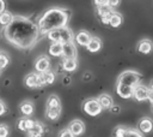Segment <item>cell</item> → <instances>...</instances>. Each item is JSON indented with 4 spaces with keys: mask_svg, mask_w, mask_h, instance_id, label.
<instances>
[{
    "mask_svg": "<svg viewBox=\"0 0 153 137\" xmlns=\"http://www.w3.org/2000/svg\"><path fill=\"white\" fill-rule=\"evenodd\" d=\"M152 109H153V103H152Z\"/></svg>",
    "mask_w": 153,
    "mask_h": 137,
    "instance_id": "7bdbcfd3",
    "label": "cell"
},
{
    "mask_svg": "<svg viewBox=\"0 0 153 137\" xmlns=\"http://www.w3.org/2000/svg\"><path fill=\"white\" fill-rule=\"evenodd\" d=\"M14 19V16L11 13V12H7V11H4L1 14H0V24L5 28L7 25H10Z\"/></svg>",
    "mask_w": 153,
    "mask_h": 137,
    "instance_id": "cb8c5ba5",
    "label": "cell"
},
{
    "mask_svg": "<svg viewBox=\"0 0 153 137\" xmlns=\"http://www.w3.org/2000/svg\"><path fill=\"white\" fill-rule=\"evenodd\" d=\"M71 82H72V79H71L69 76H65V77L62 78V83H63V85H69Z\"/></svg>",
    "mask_w": 153,
    "mask_h": 137,
    "instance_id": "d590c367",
    "label": "cell"
},
{
    "mask_svg": "<svg viewBox=\"0 0 153 137\" xmlns=\"http://www.w3.org/2000/svg\"><path fill=\"white\" fill-rule=\"evenodd\" d=\"M24 83L27 88H38V87H43V83L41 81L39 73L36 72H31L29 75L25 76L24 78Z\"/></svg>",
    "mask_w": 153,
    "mask_h": 137,
    "instance_id": "8992f818",
    "label": "cell"
},
{
    "mask_svg": "<svg viewBox=\"0 0 153 137\" xmlns=\"http://www.w3.org/2000/svg\"><path fill=\"white\" fill-rule=\"evenodd\" d=\"M0 71H1V70H0Z\"/></svg>",
    "mask_w": 153,
    "mask_h": 137,
    "instance_id": "f6af8a7d",
    "label": "cell"
},
{
    "mask_svg": "<svg viewBox=\"0 0 153 137\" xmlns=\"http://www.w3.org/2000/svg\"><path fill=\"white\" fill-rule=\"evenodd\" d=\"M122 22H123L122 14H121V13H118V12H114V11H112L111 17H110L109 25H110L111 28H118V26H121Z\"/></svg>",
    "mask_w": 153,
    "mask_h": 137,
    "instance_id": "44dd1931",
    "label": "cell"
},
{
    "mask_svg": "<svg viewBox=\"0 0 153 137\" xmlns=\"http://www.w3.org/2000/svg\"><path fill=\"white\" fill-rule=\"evenodd\" d=\"M120 4H121V0H108V4H106V5L112 10V8L117 7Z\"/></svg>",
    "mask_w": 153,
    "mask_h": 137,
    "instance_id": "836d02e7",
    "label": "cell"
},
{
    "mask_svg": "<svg viewBox=\"0 0 153 137\" xmlns=\"http://www.w3.org/2000/svg\"><path fill=\"white\" fill-rule=\"evenodd\" d=\"M133 90H134V88H130V87H127V85H122V84H116V93L122 99L133 97Z\"/></svg>",
    "mask_w": 153,
    "mask_h": 137,
    "instance_id": "4fadbf2b",
    "label": "cell"
},
{
    "mask_svg": "<svg viewBox=\"0 0 153 137\" xmlns=\"http://www.w3.org/2000/svg\"><path fill=\"white\" fill-rule=\"evenodd\" d=\"M62 56L63 58H75L76 56V47H75L74 41L62 44Z\"/></svg>",
    "mask_w": 153,
    "mask_h": 137,
    "instance_id": "8fae6325",
    "label": "cell"
},
{
    "mask_svg": "<svg viewBox=\"0 0 153 137\" xmlns=\"http://www.w3.org/2000/svg\"><path fill=\"white\" fill-rule=\"evenodd\" d=\"M82 111L88 114L90 117H96L98 114H100V112L103 111L100 103L98 102L97 99H88L84 102L82 105Z\"/></svg>",
    "mask_w": 153,
    "mask_h": 137,
    "instance_id": "5b68a950",
    "label": "cell"
},
{
    "mask_svg": "<svg viewBox=\"0 0 153 137\" xmlns=\"http://www.w3.org/2000/svg\"><path fill=\"white\" fill-rule=\"evenodd\" d=\"M136 50L139 53H141V54L147 55L153 50V42L151 40H148V38H143V40L139 41V43L136 46Z\"/></svg>",
    "mask_w": 153,
    "mask_h": 137,
    "instance_id": "9c48e42d",
    "label": "cell"
},
{
    "mask_svg": "<svg viewBox=\"0 0 153 137\" xmlns=\"http://www.w3.org/2000/svg\"><path fill=\"white\" fill-rule=\"evenodd\" d=\"M48 40H50L51 42H57V43H67V42H72L74 41V35L72 32L71 29H68L67 26H62V28H57L54 29L51 31H49L47 35Z\"/></svg>",
    "mask_w": 153,
    "mask_h": 137,
    "instance_id": "3957f363",
    "label": "cell"
},
{
    "mask_svg": "<svg viewBox=\"0 0 153 137\" xmlns=\"http://www.w3.org/2000/svg\"><path fill=\"white\" fill-rule=\"evenodd\" d=\"M39 77H41V81L43 83V85H50L55 82V73L49 70L47 72H43V73H39Z\"/></svg>",
    "mask_w": 153,
    "mask_h": 137,
    "instance_id": "ac0fdd59",
    "label": "cell"
},
{
    "mask_svg": "<svg viewBox=\"0 0 153 137\" xmlns=\"http://www.w3.org/2000/svg\"><path fill=\"white\" fill-rule=\"evenodd\" d=\"M4 37L20 49L32 48L39 36V30L36 23L24 16H14L13 22L4 28Z\"/></svg>",
    "mask_w": 153,
    "mask_h": 137,
    "instance_id": "6da1fadb",
    "label": "cell"
},
{
    "mask_svg": "<svg viewBox=\"0 0 153 137\" xmlns=\"http://www.w3.org/2000/svg\"><path fill=\"white\" fill-rule=\"evenodd\" d=\"M5 7H6V4H5V0H0V14L5 11Z\"/></svg>",
    "mask_w": 153,
    "mask_h": 137,
    "instance_id": "f35d334b",
    "label": "cell"
},
{
    "mask_svg": "<svg viewBox=\"0 0 153 137\" xmlns=\"http://www.w3.org/2000/svg\"><path fill=\"white\" fill-rule=\"evenodd\" d=\"M102 48V41L98 37H91L90 42L86 46V49L91 53H97L98 50H100Z\"/></svg>",
    "mask_w": 153,
    "mask_h": 137,
    "instance_id": "e0dca14e",
    "label": "cell"
},
{
    "mask_svg": "<svg viewBox=\"0 0 153 137\" xmlns=\"http://www.w3.org/2000/svg\"><path fill=\"white\" fill-rule=\"evenodd\" d=\"M137 127H139V131L141 133H149L153 131V120L148 117L141 118L139 124H137Z\"/></svg>",
    "mask_w": 153,
    "mask_h": 137,
    "instance_id": "30bf717a",
    "label": "cell"
},
{
    "mask_svg": "<svg viewBox=\"0 0 153 137\" xmlns=\"http://www.w3.org/2000/svg\"><path fill=\"white\" fill-rule=\"evenodd\" d=\"M35 70L37 73H43L50 70V59L45 55L39 56L35 62Z\"/></svg>",
    "mask_w": 153,
    "mask_h": 137,
    "instance_id": "52a82bcc",
    "label": "cell"
},
{
    "mask_svg": "<svg viewBox=\"0 0 153 137\" xmlns=\"http://www.w3.org/2000/svg\"><path fill=\"white\" fill-rule=\"evenodd\" d=\"M5 112H6V106H5V103L2 101H0V115L5 114Z\"/></svg>",
    "mask_w": 153,
    "mask_h": 137,
    "instance_id": "8d00e7d4",
    "label": "cell"
},
{
    "mask_svg": "<svg viewBox=\"0 0 153 137\" xmlns=\"http://www.w3.org/2000/svg\"><path fill=\"white\" fill-rule=\"evenodd\" d=\"M148 88L146 85H142V84H137L134 90H133V97L136 100V101H145L147 100L148 97Z\"/></svg>",
    "mask_w": 153,
    "mask_h": 137,
    "instance_id": "ba28073f",
    "label": "cell"
},
{
    "mask_svg": "<svg viewBox=\"0 0 153 137\" xmlns=\"http://www.w3.org/2000/svg\"><path fill=\"white\" fill-rule=\"evenodd\" d=\"M8 133H10L8 127H7L6 125L1 124V125H0V137H7V136H8Z\"/></svg>",
    "mask_w": 153,
    "mask_h": 137,
    "instance_id": "4dcf8cb0",
    "label": "cell"
},
{
    "mask_svg": "<svg viewBox=\"0 0 153 137\" xmlns=\"http://www.w3.org/2000/svg\"><path fill=\"white\" fill-rule=\"evenodd\" d=\"M68 129H69V131H71L74 136H80V135H82L84 131H85V125H84V123H82L81 120L75 119V120H72V121H71Z\"/></svg>",
    "mask_w": 153,
    "mask_h": 137,
    "instance_id": "7c38bea8",
    "label": "cell"
},
{
    "mask_svg": "<svg viewBox=\"0 0 153 137\" xmlns=\"http://www.w3.org/2000/svg\"><path fill=\"white\" fill-rule=\"evenodd\" d=\"M147 100L151 103H153V90H148V97H147Z\"/></svg>",
    "mask_w": 153,
    "mask_h": 137,
    "instance_id": "ab89813d",
    "label": "cell"
},
{
    "mask_svg": "<svg viewBox=\"0 0 153 137\" xmlns=\"http://www.w3.org/2000/svg\"><path fill=\"white\" fill-rule=\"evenodd\" d=\"M29 132V136H32V137H41L42 135H43V132H44V127H43V125L42 124H39V123H35V125L27 131Z\"/></svg>",
    "mask_w": 153,
    "mask_h": 137,
    "instance_id": "603a6c76",
    "label": "cell"
},
{
    "mask_svg": "<svg viewBox=\"0 0 153 137\" xmlns=\"http://www.w3.org/2000/svg\"><path fill=\"white\" fill-rule=\"evenodd\" d=\"M69 19V11L65 8H59V7H53L47 10L38 19V30L39 35H47L49 31L67 26Z\"/></svg>",
    "mask_w": 153,
    "mask_h": 137,
    "instance_id": "7a4b0ae2",
    "label": "cell"
},
{
    "mask_svg": "<svg viewBox=\"0 0 153 137\" xmlns=\"http://www.w3.org/2000/svg\"><path fill=\"white\" fill-rule=\"evenodd\" d=\"M93 2H94V5L98 7V6H104V5H106V4H108V0H93Z\"/></svg>",
    "mask_w": 153,
    "mask_h": 137,
    "instance_id": "e575fe53",
    "label": "cell"
},
{
    "mask_svg": "<svg viewBox=\"0 0 153 137\" xmlns=\"http://www.w3.org/2000/svg\"><path fill=\"white\" fill-rule=\"evenodd\" d=\"M91 35L87 32V31H85V30H81V31H79L78 34H76V36H74V41L79 44V46H82V47H86L87 46V43L90 42V40H91Z\"/></svg>",
    "mask_w": 153,
    "mask_h": 137,
    "instance_id": "5bb4252c",
    "label": "cell"
},
{
    "mask_svg": "<svg viewBox=\"0 0 153 137\" xmlns=\"http://www.w3.org/2000/svg\"><path fill=\"white\" fill-rule=\"evenodd\" d=\"M149 90H153V79L151 81V83H149V88H148Z\"/></svg>",
    "mask_w": 153,
    "mask_h": 137,
    "instance_id": "b9f144b4",
    "label": "cell"
},
{
    "mask_svg": "<svg viewBox=\"0 0 153 137\" xmlns=\"http://www.w3.org/2000/svg\"><path fill=\"white\" fill-rule=\"evenodd\" d=\"M140 79H141V76L139 72L128 70V71L122 72L118 76L116 84H122V85H127L130 88H135L137 84H140Z\"/></svg>",
    "mask_w": 153,
    "mask_h": 137,
    "instance_id": "277c9868",
    "label": "cell"
},
{
    "mask_svg": "<svg viewBox=\"0 0 153 137\" xmlns=\"http://www.w3.org/2000/svg\"><path fill=\"white\" fill-rule=\"evenodd\" d=\"M97 100L100 103L103 109H110V107L114 105V100L109 94H102V95H99V97Z\"/></svg>",
    "mask_w": 153,
    "mask_h": 137,
    "instance_id": "2e32d148",
    "label": "cell"
},
{
    "mask_svg": "<svg viewBox=\"0 0 153 137\" xmlns=\"http://www.w3.org/2000/svg\"><path fill=\"white\" fill-rule=\"evenodd\" d=\"M27 118H22L18 120V129L22 131H27V123H26Z\"/></svg>",
    "mask_w": 153,
    "mask_h": 137,
    "instance_id": "f546056e",
    "label": "cell"
},
{
    "mask_svg": "<svg viewBox=\"0 0 153 137\" xmlns=\"http://www.w3.org/2000/svg\"><path fill=\"white\" fill-rule=\"evenodd\" d=\"M112 10L108 6V5H104V6H98L97 7V14L99 16V17H102V16H104V14H106V13H109V12H111Z\"/></svg>",
    "mask_w": 153,
    "mask_h": 137,
    "instance_id": "484cf974",
    "label": "cell"
},
{
    "mask_svg": "<svg viewBox=\"0 0 153 137\" xmlns=\"http://www.w3.org/2000/svg\"><path fill=\"white\" fill-rule=\"evenodd\" d=\"M8 62H10L8 56H7L5 53H1V52H0V70L5 68V67L8 65Z\"/></svg>",
    "mask_w": 153,
    "mask_h": 137,
    "instance_id": "4316f807",
    "label": "cell"
},
{
    "mask_svg": "<svg viewBox=\"0 0 153 137\" xmlns=\"http://www.w3.org/2000/svg\"><path fill=\"white\" fill-rule=\"evenodd\" d=\"M61 114V106H57V107H47V112H45V115L48 119L50 120H56Z\"/></svg>",
    "mask_w": 153,
    "mask_h": 137,
    "instance_id": "ffe728a7",
    "label": "cell"
},
{
    "mask_svg": "<svg viewBox=\"0 0 153 137\" xmlns=\"http://www.w3.org/2000/svg\"><path fill=\"white\" fill-rule=\"evenodd\" d=\"M124 137H143L142 133L139 130H134V129H127L126 136Z\"/></svg>",
    "mask_w": 153,
    "mask_h": 137,
    "instance_id": "83f0119b",
    "label": "cell"
},
{
    "mask_svg": "<svg viewBox=\"0 0 153 137\" xmlns=\"http://www.w3.org/2000/svg\"><path fill=\"white\" fill-rule=\"evenodd\" d=\"M111 13H112V11H111V12H109V13H106V14H104V16H102V17H99V18H100V22H102L104 25H109Z\"/></svg>",
    "mask_w": 153,
    "mask_h": 137,
    "instance_id": "1f68e13d",
    "label": "cell"
},
{
    "mask_svg": "<svg viewBox=\"0 0 153 137\" xmlns=\"http://www.w3.org/2000/svg\"><path fill=\"white\" fill-rule=\"evenodd\" d=\"M62 67L67 72H73L78 67V61L75 58H65L62 61Z\"/></svg>",
    "mask_w": 153,
    "mask_h": 137,
    "instance_id": "9a60e30c",
    "label": "cell"
},
{
    "mask_svg": "<svg viewBox=\"0 0 153 137\" xmlns=\"http://www.w3.org/2000/svg\"><path fill=\"white\" fill-rule=\"evenodd\" d=\"M57 106H61L59 96L57 95H50L47 100V107H57Z\"/></svg>",
    "mask_w": 153,
    "mask_h": 137,
    "instance_id": "d4e9b609",
    "label": "cell"
},
{
    "mask_svg": "<svg viewBox=\"0 0 153 137\" xmlns=\"http://www.w3.org/2000/svg\"><path fill=\"white\" fill-rule=\"evenodd\" d=\"M110 111H111L112 113H118V112L121 111V108H120L118 106H116V105H112V106L110 107Z\"/></svg>",
    "mask_w": 153,
    "mask_h": 137,
    "instance_id": "74e56055",
    "label": "cell"
},
{
    "mask_svg": "<svg viewBox=\"0 0 153 137\" xmlns=\"http://www.w3.org/2000/svg\"><path fill=\"white\" fill-rule=\"evenodd\" d=\"M91 78H92V77H91V73H90V72H85V73H84V77H82L84 81H90Z\"/></svg>",
    "mask_w": 153,
    "mask_h": 137,
    "instance_id": "60d3db41",
    "label": "cell"
},
{
    "mask_svg": "<svg viewBox=\"0 0 153 137\" xmlns=\"http://www.w3.org/2000/svg\"><path fill=\"white\" fill-rule=\"evenodd\" d=\"M29 137H32V136H29Z\"/></svg>",
    "mask_w": 153,
    "mask_h": 137,
    "instance_id": "ee69618b",
    "label": "cell"
},
{
    "mask_svg": "<svg viewBox=\"0 0 153 137\" xmlns=\"http://www.w3.org/2000/svg\"><path fill=\"white\" fill-rule=\"evenodd\" d=\"M127 132V129L123 126H117L114 131V137H124Z\"/></svg>",
    "mask_w": 153,
    "mask_h": 137,
    "instance_id": "f1b7e54d",
    "label": "cell"
},
{
    "mask_svg": "<svg viewBox=\"0 0 153 137\" xmlns=\"http://www.w3.org/2000/svg\"><path fill=\"white\" fill-rule=\"evenodd\" d=\"M59 137H75V136L69 131V129H65V130H62V131L60 132Z\"/></svg>",
    "mask_w": 153,
    "mask_h": 137,
    "instance_id": "d6a6232c",
    "label": "cell"
},
{
    "mask_svg": "<svg viewBox=\"0 0 153 137\" xmlns=\"http://www.w3.org/2000/svg\"><path fill=\"white\" fill-rule=\"evenodd\" d=\"M48 54L51 55V56H61V55H62V43L53 42V43L49 46Z\"/></svg>",
    "mask_w": 153,
    "mask_h": 137,
    "instance_id": "d6986e66",
    "label": "cell"
},
{
    "mask_svg": "<svg viewBox=\"0 0 153 137\" xmlns=\"http://www.w3.org/2000/svg\"><path fill=\"white\" fill-rule=\"evenodd\" d=\"M19 108H20V112H22L24 115H26V117H30V115L33 113V111H35L33 103L30 102V101H24V102H22V105H20Z\"/></svg>",
    "mask_w": 153,
    "mask_h": 137,
    "instance_id": "7402d4cb",
    "label": "cell"
}]
</instances>
